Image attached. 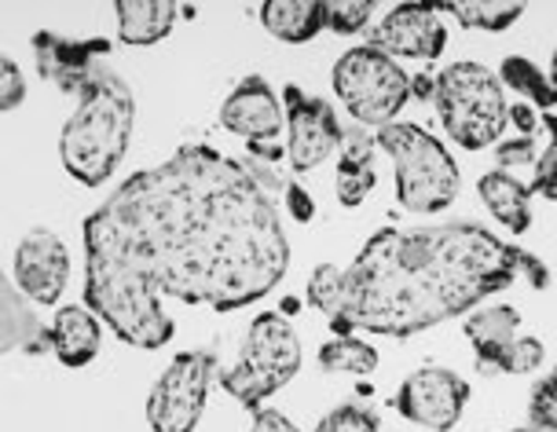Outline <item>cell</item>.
<instances>
[{"label": "cell", "instance_id": "e0dca14e", "mask_svg": "<svg viewBox=\"0 0 557 432\" xmlns=\"http://www.w3.org/2000/svg\"><path fill=\"white\" fill-rule=\"evenodd\" d=\"M374 147L377 139L363 125H348L342 133V162H337V198L356 209L374 190Z\"/></svg>", "mask_w": 557, "mask_h": 432}, {"label": "cell", "instance_id": "ba28073f", "mask_svg": "<svg viewBox=\"0 0 557 432\" xmlns=\"http://www.w3.org/2000/svg\"><path fill=\"white\" fill-rule=\"evenodd\" d=\"M213 378H221L213 351H181L147 396L151 432H195Z\"/></svg>", "mask_w": 557, "mask_h": 432}, {"label": "cell", "instance_id": "484cf974", "mask_svg": "<svg viewBox=\"0 0 557 432\" xmlns=\"http://www.w3.org/2000/svg\"><path fill=\"white\" fill-rule=\"evenodd\" d=\"M543 125L550 128V144L535 162V176H532V190H540L543 198L557 202V114H546Z\"/></svg>", "mask_w": 557, "mask_h": 432}, {"label": "cell", "instance_id": "8d00e7d4", "mask_svg": "<svg viewBox=\"0 0 557 432\" xmlns=\"http://www.w3.org/2000/svg\"><path fill=\"white\" fill-rule=\"evenodd\" d=\"M510 432H557V429H546V425H532V429H510Z\"/></svg>", "mask_w": 557, "mask_h": 432}, {"label": "cell", "instance_id": "2e32d148", "mask_svg": "<svg viewBox=\"0 0 557 432\" xmlns=\"http://www.w3.org/2000/svg\"><path fill=\"white\" fill-rule=\"evenodd\" d=\"M99 323L103 319L92 308H59L52 323V356L66 367H88L99 356V345H103V326Z\"/></svg>", "mask_w": 557, "mask_h": 432}, {"label": "cell", "instance_id": "f546056e", "mask_svg": "<svg viewBox=\"0 0 557 432\" xmlns=\"http://www.w3.org/2000/svg\"><path fill=\"white\" fill-rule=\"evenodd\" d=\"M26 99L23 70L15 66V59H0V110H15Z\"/></svg>", "mask_w": 557, "mask_h": 432}, {"label": "cell", "instance_id": "ffe728a7", "mask_svg": "<svg viewBox=\"0 0 557 432\" xmlns=\"http://www.w3.org/2000/svg\"><path fill=\"white\" fill-rule=\"evenodd\" d=\"M481 190L487 213L499 220L510 231H529L532 227V187H524L521 180H513L510 173H487L481 176Z\"/></svg>", "mask_w": 557, "mask_h": 432}, {"label": "cell", "instance_id": "30bf717a", "mask_svg": "<svg viewBox=\"0 0 557 432\" xmlns=\"http://www.w3.org/2000/svg\"><path fill=\"white\" fill-rule=\"evenodd\" d=\"M466 399H470V381L447 367H422L400 385L396 410L430 432H447L462 418Z\"/></svg>", "mask_w": 557, "mask_h": 432}, {"label": "cell", "instance_id": "52a82bcc", "mask_svg": "<svg viewBox=\"0 0 557 432\" xmlns=\"http://www.w3.org/2000/svg\"><path fill=\"white\" fill-rule=\"evenodd\" d=\"M334 92L360 125L385 128L411 99V77L396 59L363 45L334 63Z\"/></svg>", "mask_w": 557, "mask_h": 432}, {"label": "cell", "instance_id": "7c38bea8", "mask_svg": "<svg viewBox=\"0 0 557 432\" xmlns=\"http://www.w3.org/2000/svg\"><path fill=\"white\" fill-rule=\"evenodd\" d=\"M70 283V254L59 235L34 227L15 249V286L37 305H55Z\"/></svg>", "mask_w": 557, "mask_h": 432}, {"label": "cell", "instance_id": "603a6c76", "mask_svg": "<svg viewBox=\"0 0 557 432\" xmlns=\"http://www.w3.org/2000/svg\"><path fill=\"white\" fill-rule=\"evenodd\" d=\"M499 82H506L513 92H521L535 107H543V110L557 107V88L550 85V77H546L543 70L532 63V59L506 55L503 66H499Z\"/></svg>", "mask_w": 557, "mask_h": 432}, {"label": "cell", "instance_id": "4316f807", "mask_svg": "<svg viewBox=\"0 0 557 432\" xmlns=\"http://www.w3.org/2000/svg\"><path fill=\"white\" fill-rule=\"evenodd\" d=\"M315 432H377V415L360 404H345L331 410V415L315 425Z\"/></svg>", "mask_w": 557, "mask_h": 432}, {"label": "cell", "instance_id": "83f0119b", "mask_svg": "<svg viewBox=\"0 0 557 432\" xmlns=\"http://www.w3.org/2000/svg\"><path fill=\"white\" fill-rule=\"evenodd\" d=\"M529 418H532V425L557 429V370L535 385L532 399H529Z\"/></svg>", "mask_w": 557, "mask_h": 432}, {"label": "cell", "instance_id": "7a4b0ae2", "mask_svg": "<svg viewBox=\"0 0 557 432\" xmlns=\"http://www.w3.org/2000/svg\"><path fill=\"white\" fill-rule=\"evenodd\" d=\"M517 275H529L535 289L550 286L540 257L476 224L385 227L360 249L352 268H315L308 305L323 311L342 337H352V330L411 337L466 316Z\"/></svg>", "mask_w": 557, "mask_h": 432}, {"label": "cell", "instance_id": "3957f363", "mask_svg": "<svg viewBox=\"0 0 557 432\" xmlns=\"http://www.w3.org/2000/svg\"><path fill=\"white\" fill-rule=\"evenodd\" d=\"M133 118L136 103L128 85L107 63H99L96 74L77 92V110L59 136V158H63L66 173L85 187L107 184L128 150Z\"/></svg>", "mask_w": 557, "mask_h": 432}, {"label": "cell", "instance_id": "277c9868", "mask_svg": "<svg viewBox=\"0 0 557 432\" xmlns=\"http://www.w3.org/2000/svg\"><path fill=\"white\" fill-rule=\"evenodd\" d=\"M377 147L396 162V198L407 213H441L459 195V165L422 125L377 128Z\"/></svg>", "mask_w": 557, "mask_h": 432}, {"label": "cell", "instance_id": "44dd1931", "mask_svg": "<svg viewBox=\"0 0 557 432\" xmlns=\"http://www.w3.org/2000/svg\"><path fill=\"white\" fill-rule=\"evenodd\" d=\"M0 305H4V326H0V341H4V351L23 348V351H52V330H45L29 316V308L18 297V286H4L0 294Z\"/></svg>", "mask_w": 557, "mask_h": 432}, {"label": "cell", "instance_id": "8fae6325", "mask_svg": "<svg viewBox=\"0 0 557 432\" xmlns=\"http://www.w3.org/2000/svg\"><path fill=\"white\" fill-rule=\"evenodd\" d=\"M447 29L433 4H396L389 15L371 29V48L400 59H422L430 63L444 52Z\"/></svg>", "mask_w": 557, "mask_h": 432}, {"label": "cell", "instance_id": "d6a6232c", "mask_svg": "<svg viewBox=\"0 0 557 432\" xmlns=\"http://www.w3.org/2000/svg\"><path fill=\"white\" fill-rule=\"evenodd\" d=\"M286 206H290V213L301 220V224H308V220H312V202H308V195L297 184L286 187Z\"/></svg>", "mask_w": 557, "mask_h": 432}, {"label": "cell", "instance_id": "4dcf8cb0", "mask_svg": "<svg viewBox=\"0 0 557 432\" xmlns=\"http://www.w3.org/2000/svg\"><path fill=\"white\" fill-rule=\"evenodd\" d=\"M495 158H499L503 169H517V165H535L540 155H535V136H517L506 139V144L495 147Z\"/></svg>", "mask_w": 557, "mask_h": 432}, {"label": "cell", "instance_id": "5b68a950", "mask_svg": "<svg viewBox=\"0 0 557 432\" xmlns=\"http://www.w3.org/2000/svg\"><path fill=\"white\" fill-rule=\"evenodd\" d=\"M436 110L447 136L466 150H484L495 139H503V128L510 125L499 74H492L481 63H451L436 77Z\"/></svg>", "mask_w": 557, "mask_h": 432}, {"label": "cell", "instance_id": "d590c367", "mask_svg": "<svg viewBox=\"0 0 557 432\" xmlns=\"http://www.w3.org/2000/svg\"><path fill=\"white\" fill-rule=\"evenodd\" d=\"M550 85L557 88V52H554V59H550Z\"/></svg>", "mask_w": 557, "mask_h": 432}, {"label": "cell", "instance_id": "7402d4cb", "mask_svg": "<svg viewBox=\"0 0 557 432\" xmlns=\"http://www.w3.org/2000/svg\"><path fill=\"white\" fill-rule=\"evenodd\" d=\"M441 12H451L466 29L503 34V29H510L517 18H521L524 4H517V0H470V4L451 0V4H441Z\"/></svg>", "mask_w": 557, "mask_h": 432}, {"label": "cell", "instance_id": "9a60e30c", "mask_svg": "<svg viewBox=\"0 0 557 432\" xmlns=\"http://www.w3.org/2000/svg\"><path fill=\"white\" fill-rule=\"evenodd\" d=\"M517 326H521V316L510 305L473 311L466 319V337H470L473 356L484 374H499V370L506 374V356H510L517 341Z\"/></svg>", "mask_w": 557, "mask_h": 432}, {"label": "cell", "instance_id": "836d02e7", "mask_svg": "<svg viewBox=\"0 0 557 432\" xmlns=\"http://www.w3.org/2000/svg\"><path fill=\"white\" fill-rule=\"evenodd\" d=\"M510 122L521 128V136H535V128H540V118H535V110L529 103L510 107Z\"/></svg>", "mask_w": 557, "mask_h": 432}, {"label": "cell", "instance_id": "d4e9b609", "mask_svg": "<svg viewBox=\"0 0 557 432\" xmlns=\"http://www.w3.org/2000/svg\"><path fill=\"white\" fill-rule=\"evenodd\" d=\"M374 0H326V26L342 37H352L371 23Z\"/></svg>", "mask_w": 557, "mask_h": 432}, {"label": "cell", "instance_id": "6da1fadb", "mask_svg": "<svg viewBox=\"0 0 557 432\" xmlns=\"http://www.w3.org/2000/svg\"><path fill=\"white\" fill-rule=\"evenodd\" d=\"M290 243L250 169L206 144L128 176L85 220V300L133 348H162L165 297L213 311L272 294Z\"/></svg>", "mask_w": 557, "mask_h": 432}, {"label": "cell", "instance_id": "1f68e13d", "mask_svg": "<svg viewBox=\"0 0 557 432\" xmlns=\"http://www.w3.org/2000/svg\"><path fill=\"white\" fill-rule=\"evenodd\" d=\"M250 432H297V425L286 415H278V410H257Z\"/></svg>", "mask_w": 557, "mask_h": 432}, {"label": "cell", "instance_id": "8992f818", "mask_svg": "<svg viewBox=\"0 0 557 432\" xmlns=\"http://www.w3.org/2000/svg\"><path fill=\"white\" fill-rule=\"evenodd\" d=\"M297 370H301V341H297L294 326L278 311H264L246 330L243 356L221 374V385L227 396H235V404L261 410L268 396H275L286 381H294Z\"/></svg>", "mask_w": 557, "mask_h": 432}, {"label": "cell", "instance_id": "e575fe53", "mask_svg": "<svg viewBox=\"0 0 557 432\" xmlns=\"http://www.w3.org/2000/svg\"><path fill=\"white\" fill-rule=\"evenodd\" d=\"M411 96H436V77H430V74H418L414 82H411Z\"/></svg>", "mask_w": 557, "mask_h": 432}, {"label": "cell", "instance_id": "5bb4252c", "mask_svg": "<svg viewBox=\"0 0 557 432\" xmlns=\"http://www.w3.org/2000/svg\"><path fill=\"white\" fill-rule=\"evenodd\" d=\"M221 125L250 144H272L283 128V107L264 77H246L221 107Z\"/></svg>", "mask_w": 557, "mask_h": 432}, {"label": "cell", "instance_id": "f1b7e54d", "mask_svg": "<svg viewBox=\"0 0 557 432\" xmlns=\"http://www.w3.org/2000/svg\"><path fill=\"white\" fill-rule=\"evenodd\" d=\"M543 363V341L540 337H517L510 356H506V374H532Z\"/></svg>", "mask_w": 557, "mask_h": 432}, {"label": "cell", "instance_id": "ac0fdd59", "mask_svg": "<svg viewBox=\"0 0 557 432\" xmlns=\"http://www.w3.org/2000/svg\"><path fill=\"white\" fill-rule=\"evenodd\" d=\"M261 23L278 41L305 45L326 26V4L323 0H268L261 8Z\"/></svg>", "mask_w": 557, "mask_h": 432}, {"label": "cell", "instance_id": "4fadbf2b", "mask_svg": "<svg viewBox=\"0 0 557 432\" xmlns=\"http://www.w3.org/2000/svg\"><path fill=\"white\" fill-rule=\"evenodd\" d=\"M34 52L41 77H48L59 92L77 96L88 77L96 74V66L103 63V55L111 52V41H70V37H55L41 29L34 37Z\"/></svg>", "mask_w": 557, "mask_h": 432}, {"label": "cell", "instance_id": "cb8c5ba5", "mask_svg": "<svg viewBox=\"0 0 557 432\" xmlns=\"http://www.w3.org/2000/svg\"><path fill=\"white\" fill-rule=\"evenodd\" d=\"M320 367L331 374H374L377 351L356 337H334L320 348Z\"/></svg>", "mask_w": 557, "mask_h": 432}, {"label": "cell", "instance_id": "d6986e66", "mask_svg": "<svg viewBox=\"0 0 557 432\" xmlns=\"http://www.w3.org/2000/svg\"><path fill=\"white\" fill-rule=\"evenodd\" d=\"M114 15L125 45H158L176 26V4L169 0H117Z\"/></svg>", "mask_w": 557, "mask_h": 432}, {"label": "cell", "instance_id": "9c48e42d", "mask_svg": "<svg viewBox=\"0 0 557 432\" xmlns=\"http://www.w3.org/2000/svg\"><path fill=\"white\" fill-rule=\"evenodd\" d=\"M286 103V155H290L294 173H312L342 147V125L334 118V107L315 96H305L297 85L283 88Z\"/></svg>", "mask_w": 557, "mask_h": 432}]
</instances>
